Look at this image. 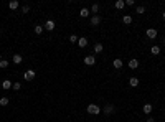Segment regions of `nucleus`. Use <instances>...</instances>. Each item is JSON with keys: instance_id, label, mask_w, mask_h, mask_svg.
<instances>
[{"instance_id": "obj_1", "label": "nucleus", "mask_w": 165, "mask_h": 122, "mask_svg": "<svg viewBox=\"0 0 165 122\" xmlns=\"http://www.w3.org/2000/svg\"><path fill=\"white\" fill-rule=\"evenodd\" d=\"M86 111H88V114H91V115H97V114H101V107L96 106V104H88Z\"/></svg>"}, {"instance_id": "obj_2", "label": "nucleus", "mask_w": 165, "mask_h": 122, "mask_svg": "<svg viewBox=\"0 0 165 122\" xmlns=\"http://www.w3.org/2000/svg\"><path fill=\"white\" fill-rule=\"evenodd\" d=\"M84 64L86 66H94L96 64V56L94 54H88V56L84 58Z\"/></svg>"}, {"instance_id": "obj_3", "label": "nucleus", "mask_w": 165, "mask_h": 122, "mask_svg": "<svg viewBox=\"0 0 165 122\" xmlns=\"http://www.w3.org/2000/svg\"><path fill=\"white\" fill-rule=\"evenodd\" d=\"M101 112H102V114H106V115L112 114V112H114V106H112V104H106V106H102V107H101Z\"/></svg>"}, {"instance_id": "obj_4", "label": "nucleus", "mask_w": 165, "mask_h": 122, "mask_svg": "<svg viewBox=\"0 0 165 122\" xmlns=\"http://www.w3.org/2000/svg\"><path fill=\"white\" fill-rule=\"evenodd\" d=\"M145 35H147V38H150V40H154V38H157V35H158V32L155 28H147V32H145Z\"/></svg>"}, {"instance_id": "obj_5", "label": "nucleus", "mask_w": 165, "mask_h": 122, "mask_svg": "<svg viewBox=\"0 0 165 122\" xmlns=\"http://www.w3.org/2000/svg\"><path fill=\"white\" fill-rule=\"evenodd\" d=\"M35 76H36L35 69H28V71H25V74H23V78H25L27 81H32V79H35Z\"/></svg>"}, {"instance_id": "obj_6", "label": "nucleus", "mask_w": 165, "mask_h": 122, "mask_svg": "<svg viewBox=\"0 0 165 122\" xmlns=\"http://www.w3.org/2000/svg\"><path fill=\"white\" fill-rule=\"evenodd\" d=\"M54 27H56V23H54L53 20H46V23H45V30H48V32H53Z\"/></svg>"}, {"instance_id": "obj_7", "label": "nucleus", "mask_w": 165, "mask_h": 122, "mask_svg": "<svg viewBox=\"0 0 165 122\" xmlns=\"http://www.w3.org/2000/svg\"><path fill=\"white\" fill-rule=\"evenodd\" d=\"M89 22H91V25H93V27H96V25H99V23H101V17L99 15H93L89 18Z\"/></svg>"}, {"instance_id": "obj_8", "label": "nucleus", "mask_w": 165, "mask_h": 122, "mask_svg": "<svg viewBox=\"0 0 165 122\" xmlns=\"http://www.w3.org/2000/svg\"><path fill=\"white\" fill-rule=\"evenodd\" d=\"M12 86H13V83L10 81V79H3L2 81V88L5 89V91H8V89H12Z\"/></svg>"}, {"instance_id": "obj_9", "label": "nucleus", "mask_w": 165, "mask_h": 122, "mask_svg": "<svg viewBox=\"0 0 165 122\" xmlns=\"http://www.w3.org/2000/svg\"><path fill=\"white\" fill-rule=\"evenodd\" d=\"M12 61H13L15 64H20L22 61H23V56H22V54H18V53H15L13 56H12Z\"/></svg>"}, {"instance_id": "obj_10", "label": "nucleus", "mask_w": 165, "mask_h": 122, "mask_svg": "<svg viewBox=\"0 0 165 122\" xmlns=\"http://www.w3.org/2000/svg\"><path fill=\"white\" fill-rule=\"evenodd\" d=\"M152 109H154V106L152 104H144V107H142V111H144V114H147V115H150V112H152Z\"/></svg>"}, {"instance_id": "obj_11", "label": "nucleus", "mask_w": 165, "mask_h": 122, "mask_svg": "<svg viewBox=\"0 0 165 122\" xmlns=\"http://www.w3.org/2000/svg\"><path fill=\"white\" fill-rule=\"evenodd\" d=\"M78 45H79V48H86L88 46V38H84V36L78 38Z\"/></svg>"}, {"instance_id": "obj_12", "label": "nucleus", "mask_w": 165, "mask_h": 122, "mask_svg": "<svg viewBox=\"0 0 165 122\" xmlns=\"http://www.w3.org/2000/svg\"><path fill=\"white\" fill-rule=\"evenodd\" d=\"M129 86H131V88H137V86H139V79H137L136 76L129 78Z\"/></svg>"}, {"instance_id": "obj_13", "label": "nucleus", "mask_w": 165, "mask_h": 122, "mask_svg": "<svg viewBox=\"0 0 165 122\" xmlns=\"http://www.w3.org/2000/svg\"><path fill=\"white\" fill-rule=\"evenodd\" d=\"M112 66H114L116 69H121V68H122V59H121V58H116V59L112 61Z\"/></svg>"}, {"instance_id": "obj_14", "label": "nucleus", "mask_w": 165, "mask_h": 122, "mask_svg": "<svg viewBox=\"0 0 165 122\" xmlns=\"http://www.w3.org/2000/svg\"><path fill=\"white\" fill-rule=\"evenodd\" d=\"M89 15H91L89 8H81V12H79V17H81V18H88Z\"/></svg>"}, {"instance_id": "obj_15", "label": "nucleus", "mask_w": 165, "mask_h": 122, "mask_svg": "<svg viewBox=\"0 0 165 122\" xmlns=\"http://www.w3.org/2000/svg\"><path fill=\"white\" fill-rule=\"evenodd\" d=\"M129 68H131V69H137V68H139V61L132 58V59L129 61Z\"/></svg>"}, {"instance_id": "obj_16", "label": "nucleus", "mask_w": 165, "mask_h": 122, "mask_svg": "<svg viewBox=\"0 0 165 122\" xmlns=\"http://www.w3.org/2000/svg\"><path fill=\"white\" fill-rule=\"evenodd\" d=\"M114 7L117 8V10H122V8L126 7V2H124V0H117V2L114 3Z\"/></svg>"}, {"instance_id": "obj_17", "label": "nucleus", "mask_w": 165, "mask_h": 122, "mask_svg": "<svg viewBox=\"0 0 165 122\" xmlns=\"http://www.w3.org/2000/svg\"><path fill=\"white\" fill-rule=\"evenodd\" d=\"M8 7H10V10H17L18 7H20V3H18V0H12V2L8 3Z\"/></svg>"}, {"instance_id": "obj_18", "label": "nucleus", "mask_w": 165, "mask_h": 122, "mask_svg": "<svg viewBox=\"0 0 165 122\" xmlns=\"http://www.w3.org/2000/svg\"><path fill=\"white\" fill-rule=\"evenodd\" d=\"M150 53L154 54V56H157V54H160V46H157V45H155V46H152V48H150Z\"/></svg>"}, {"instance_id": "obj_19", "label": "nucleus", "mask_w": 165, "mask_h": 122, "mask_svg": "<svg viewBox=\"0 0 165 122\" xmlns=\"http://www.w3.org/2000/svg\"><path fill=\"white\" fill-rule=\"evenodd\" d=\"M102 50H104L102 43H96V45H94V53H102Z\"/></svg>"}, {"instance_id": "obj_20", "label": "nucleus", "mask_w": 165, "mask_h": 122, "mask_svg": "<svg viewBox=\"0 0 165 122\" xmlns=\"http://www.w3.org/2000/svg\"><path fill=\"white\" fill-rule=\"evenodd\" d=\"M89 12H91V13H97V12H99V5H97V3H93V5H91V8H89Z\"/></svg>"}, {"instance_id": "obj_21", "label": "nucleus", "mask_w": 165, "mask_h": 122, "mask_svg": "<svg viewBox=\"0 0 165 122\" xmlns=\"http://www.w3.org/2000/svg\"><path fill=\"white\" fill-rule=\"evenodd\" d=\"M122 22H124L126 25H131V23H132V17L131 15H124V17H122Z\"/></svg>"}, {"instance_id": "obj_22", "label": "nucleus", "mask_w": 165, "mask_h": 122, "mask_svg": "<svg viewBox=\"0 0 165 122\" xmlns=\"http://www.w3.org/2000/svg\"><path fill=\"white\" fill-rule=\"evenodd\" d=\"M43 30H45L43 25H35V33L36 35H41V33H43Z\"/></svg>"}, {"instance_id": "obj_23", "label": "nucleus", "mask_w": 165, "mask_h": 122, "mask_svg": "<svg viewBox=\"0 0 165 122\" xmlns=\"http://www.w3.org/2000/svg\"><path fill=\"white\" fill-rule=\"evenodd\" d=\"M8 102H10V101H8V97H5V96H3V97H0V106H7Z\"/></svg>"}, {"instance_id": "obj_24", "label": "nucleus", "mask_w": 165, "mask_h": 122, "mask_svg": "<svg viewBox=\"0 0 165 122\" xmlns=\"http://www.w3.org/2000/svg\"><path fill=\"white\" fill-rule=\"evenodd\" d=\"M136 12H137L139 15H142V13H145V7H144V5H140V7L136 8Z\"/></svg>"}, {"instance_id": "obj_25", "label": "nucleus", "mask_w": 165, "mask_h": 122, "mask_svg": "<svg viewBox=\"0 0 165 122\" xmlns=\"http://www.w3.org/2000/svg\"><path fill=\"white\" fill-rule=\"evenodd\" d=\"M7 66H8V61H7V59H2V61H0V68H2V69H5Z\"/></svg>"}, {"instance_id": "obj_26", "label": "nucleus", "mask_w": 165, "mask_h": 122, "mask_svg": "<svg viewBox=\"0 0 165 122\" xmlns=\"http://www.w3.org/2000/svg\"><path fill=\"white\" fill-rule=\"evenodd\" d=\"M12 89H13V91H20V89H22V84H20V83H13Z\"/></svg>"}, {"instance_id": "obj_27", "label": "nucleus", "mask_w": 165, "mask_h": 122, "mask_svg": "<svg viewBox=\"0 0 165 122\" xmlns=\"http://www.w3.org/2000/svg\"><path fill=\"white\" fill-rule=\"evenodd\" d=\"M69 43H78V36L76 35H69Z\"/></svg>"}, {"instance_id": "obj_28", "label": "nucleus", "mask_w": 165, "mask_h": 122, "mask_svg": "<svg viewBox=\"0 0 165 122\" xmlns=\"http://www.w3.org/2000/svg\"><path fill=\"white\" fill-rule=\"evenodd\" d=\"M30 12V5H23L22 7V13H28Z\"/></svg>"}, {"instance_id": "obj_29", "label": "nucleus", "mask_w": 165, "mask_h": 122, "mask_svg": "<svg viewBox=\"0 0 165 122\" xmlns=\"http://www.w3.org/2000/svg\"><path fill=\"white\" fill-rule=\"evenodd\" d=\"M126 5H131V7H132V5H134V0H126Z\"/></svg>"}, {"instance_id": "obj_30", "label": "nucleus", "mask_w": 165, "mask_h": 122, "mask_svg": "<svg viewBox=\"0 0 165 122\" xmlns=\"http://www.w3.org/2000/svg\"><path fill=\"white\" fill-rule=\"evenodd\" d=\"M147 122H155V119H154V117H150V115H149V117H147Z\"/></svg>"}, {"instance_id": "obj_31", "label": "nucleus", "mask_w": 165, "mask_h": 122, "mask_svg": "<svg viewBox=\"0 0 165 122\" xmlns=\"http://www.w3.org/2000/svg\"><path fill=\"white\" fill-rule=\"evenodd\" d=\"M162 17H163V20H165V12H163V13H162Z\"/></svg>"}, {"instance_id": "obj_32", "label": "nucleus", "mask_w": 165, "mask_h": 122, "mask_svg": "<svg viewBox=\"0 0 165 122\" xmlns=\"http://www.w3.org/2000/svg\"><path fill=\"white\" fill-rule=\"evenodd\" d=\"M0 61H2V54H0Z\"/></svg>"}, {"instance_id": "obj_33", "label": "nucleus", "mask_w": 165, "mask_h": 122, "mask_svg": "<svg viewBox=\"0 0 165 122\" xmlns=\"http://www.w3.org/2000/svg\"><path fill=\"white\" fill-rule=\"evenodd\" d=\"M0 32H2V27H0Z\"/></svg>"}]
</instances>
